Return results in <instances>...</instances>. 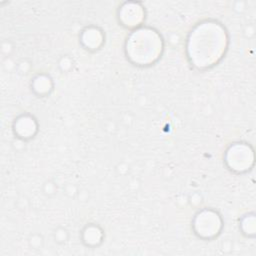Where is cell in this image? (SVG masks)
Returning a JSON list of instances; mask_svg holds the SVG:
<instances>
[{"instance_id":"6da1fadb","label":"cell","mask_w":256,"mask_h":256,"mask_svg":"<svg viewBox=\"0 0 256 256\" xmlns=\"http://www.w3.org/2000/svg\"><path fill=\"white\" fill-rule=\"evenodd\" d=\"M225 47L223 31L215 25L199 28L190 39V55L197 66H209L221 56Z\"/></svg>"}]
</instances>
